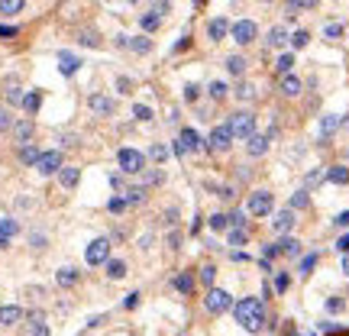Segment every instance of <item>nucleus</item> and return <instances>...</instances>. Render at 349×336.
<instances>
[{"mask_svg":"<svg viewBox=\"0 0 349 336\" xmlns=\"http://www.w3.org/2000/svg\"><path fill=\"white\" fill-rule=\"evenodd\" d=\"M36 168H39L42 175H55L58 168H62V155H58V152H42L39 162H36Z\"/></svg>","mask_w":349,"mask_h":336,"instance_id":"6e6552de","label":"nucleus"},{"mask_svg":"<svg viewBox=\"0 0 349 336\" xmlns=\"http://www.w3.org/2000/svg\"><path fill=\"white\" fill-rule=\"evenodd\" d=\"M146 181H149V184H159V181H162V175H159V172H152V175H146Z\"/></svg>","mask_w":349,"mask_h":336,"instance_id":"e2e57ef3","label":"nucleus"},{"mask_svg":"<svg viewBox=\"0 0 349 336\" xmlns=\"http://www.w3.org/2000/svg\"><path fill=\"white\" fill-rule=\"evenodd\" d=\"M178 143L185 146V152H197V149L204 146V143H200V136H197L194 129H185V132H181V139H178Z\"/></svg>","mask_w":349,"mask_h":336,"instance_id":"4468645a","label":"nucleus"},{"mask_svg":"<svg viewBox=\"0 0 349 336\" xmlns=\"http://www.w3.org/2000/svg\"><path fill=\"white\" fill-rule=\"evenodd\" d=\"M58 285H75V281H78V272L72 268V265H68V268H58Z\"/></svg>","mask_w":349,"mask_h":336,"instance_id":"4be33fe9","label":"nucleus"},{"mask_svg":"<svg viewBox=\"0 0 349 336\" xmlns=\"http://www.w3.org/2000/svg\"><path fill=\"white\" fill-rule=\"evenodd\" d=\"M336 249H339V252H349V236H343V240L336 243Z\"/></svg>","mask_w":349,"mask_h":336,"instance_id":"680f3d73","label":"nucleus"},{"mask_svg":"<svg viewBox=\"0 0 349 336\" xmlns=\"http://www.w3.org/2000/svg\"><path fill=\"white\" fill-rule=\"evenodd\" d=\"M285 39H288L285 26H275V29L268 32V46H285Z\"/></svg>","mask_w":349,"mask_h":336,"instance_id":"393cba45","label":"nucleus"},{"mask_svg":"<svg viewBox=\"0 0 349 336\" xmlns=\"http://www.w3.org/2000/svg\"><path fill=\"white\" fill-rule=\"evenodd\" d=\"M107 255H110V240H94L87 246L84 259H87V265H100V262H107Z\"/></svg>","mask_w":349,"mask_h":336,"instance_id":"20e7f679","label":"nucleus"},{"mask_svg":"<svg viewBox=\"0 0 349 336\" xmlns=\"http://www.w3.org/2000/svg\"><path fill=\"white\" fill-rule=\"evenodd\" d=\"M120 168L123 172H129V175H136V172H143V155L136 152V149H120Z\"/></svg>","mask_w":349,"mask_h":336,"instance_id":"39448f33","label":"nucleus"},{"mask_svg":"<svg viewBox=\"0 0 349 336\" xmlns=\"http://www.w3.org/2000/svg\"><path fill=\"white\" fill-rule=\"evenodd\" d=\"M107 275L110 278H123L126 275V265L123 262H107Z\"/></svg>","mask_w":349,"mask_h":336,"instance_id":"7c9ffc66","label":"nucleus"},{"mask_svg":"<svg viewBox=\"0 0 349 336\" xmlns=\"http://www.w3.org/2000/svg\"><path fill=\"white\" fill-rule=\"evenodd\" d=\"M324 181V172H307V178H304V188H313V184Z\"/></svg>","mask_w":349,"mask_h":336,"instance_id":"c9c22d12","label":"nucleus"},{"mask_svg":"<svg viewBox=\"0 0 349 336\" xmlns=\"http://www.w3.org/2000/svg\"><path fill=\"white\" fill-rule=\"evenodd\" d=\"M149 155H152V158H159V162H162V158L168 155V149H165V146H152V149H149Z\"/></svg>","mask_w":349,"mask_h":336,"instance_id":"09e8293b","label":"nucleus"},{"mask_svg":"<svg viewBox=\"0 0 349 336\" xmlns=\"http://www.w3.org/2000/svg\"><path fill=\"white\" fill-rule=\"evenodd\" d=\"M307 32H304V29H298V32H294V36H291V42H294V46H298V49H304V46H307Z\"/></svg>","mask_w":349,"mask_h":336,"instance_id":"a19ab883","label":"nucleus"},{"mask_svg":"<svg viewBox=\"0 0 349 336\" xmlns=\"http://www.w3.org/2000/svg\"><path fill=\"white\" fill-rule=\"evenodd\" d=\"M13 233H16V220H10V217L0 220V246L10 243V236H13Z\"/></svg>","mask_w":349,"mask_h":336,"instance_id":"a211bd4d","label":"nucleus"},{"mask_svg":"<svg viewBox=\"0 0 349 336\" xmlns=\"http://www.w3.org/2000/svg\"><path fill=\"white\" fill-rule=\"evenodd\" d=\"M262 4H268V0H262Z\"/></svg>","mask_w":349,"mask_h":336,"instance_id":"774afa93","label":"nucleus"},{"mask_svg":"<svg viewBox=\"0 0 349 336\" xmlns=\"http://www.w3.org/2000/svg\"><path fill=\"white\" fill-rule=\"evenodd\" d=\"M207 311L211 314H223V311H230L233 307V300H230V294L226 291H220V288H211V294H207Z\"/></svg>","mask_w":349,"mask_h":336,"instance_id":"7ed1b4c3","label":"nucleus"},{"mask_svg":"<svg viewBox=\"0 0 349 336\" xmlns=\"http://www.w3.org/2000/svg\"><path fill=\"white\" fill-rule=\"evenodd\" d=\"M13 132H16V139H20V143H26V139L32 136V123H29V120L16 123V126H13Z\"/></svg>","mask_w":349,"mask_h":336,"instance_id":"5701e85b","label":"nucleus"},{"mask_svg":"<svg viewBox=\"0 0 349 336\" xmlns=\"http://www.w3.org/2000/svg\"><path fill=\"white\" fill-rule=\"evenodd\" d=\"M278 252L298 255V252H301V243H298V240H282V243H278Z\"/></svg>","mask_w":349,"mask_h":336,"instance_id":"c85d7f7f","label":"nucleus"},{"mask_svg":"<svg viewBox=\"0 0 349 336\" xmlns=\"http://www.w3.org/2000/svg\"><path fill=\"white\" fill-rule=\"evenodd\" d=\"M214 275H217V268H214V265H207V268L200 272V278H204L207 285H214Z\"/></svg>","mask_w":349,"mask_h":336,"instance_id":"8fccbe9b","label":"nucleus"},{"mask_svg":"<svg viewBox=\"0 0 349 336\" xmlns=\"http://www.w3.org/2000/svg\"><path fill=\"white\" fill-rule=\"evenodd\" d=\"M32 336H49V326H46V323H36V330H32Z\"/></svg>","mask_w":349,"mask_h":336,"instance_id":"4d7b16f0","label":"nucleus"},{"mask_svg":"<svg viewBox=\"0 0 349 336\" xmlns=\"http://www.w3.org/2000/svg\"><path fill=\"white\" fill-rule=\"evenodd\" d=\"M278 91L288 94V97H294V94H301V81H298L294 75H285V78H282V84H278Z\"/></svg>","mask_w":349,"mask_h":336,"instance_id":"dca6fc26","label":"nucleus"},{"mask_svg":"<svg viewBox=\"0 0 349 336\" xmlns=\"http://www.w3.org/2000/svg\"><path fill=\"white\" fill-rule=\"evenodd\" d=\"M78 178H81V172H78V168H72V165L58 172V181H62V188H75Z\"/></svg>","mask_w":349,"mask_h":336,"instance_id":"f3484780","label":"nucleus"},{"mask_svg":"<svg viewBox=\"0 0 349 336\" xmlns=\"http://www.w3.org/2000/svg\"><path fill=\"white\" fill-rule=\"evenodd\" d=\"M117 87H120V91L126 94V91H129V78H117Z\"/></svg>","mask_w":349,"mask_h":336,"instance_id":"bf43d9fd","label":"nucleus"},{"mask_svg":"<svg viewBox=\"0 0 349 336\" xmlns=\"http://www.w3.org/2000/svg\"><path fill=\"white\" fill-rule=\"evenodd\" d=\"M230 139H233V129H230V126H214V132H211V149L223 152V149L230 146Z\"/></svg>","mask_w":349,"mask_h":336,"instance_id":"1a4fd4ad","label":"nucleus"},{"mask_svg":"<svg viewBox=\"0 0 349 336\" xmlns=\"http://www.w3.org/2000/svg\"><path fill=\"white\" fill-rule=\"evenodd\" d=\"M278 72H282V75H288V72H291V68H294V58L291 55H282V58H278Z\"/></svg>","mask_w":349,"mask_h":336,"instance_id":"72a5a7b5","label":"nucleus"},{"mask_svg":"<svg viewBox=\"0 0 349 336\" xmlns=\"http://www.w3.org/2000/svg\"><path fill=\"white\" fill-rule=\"evenodd\" d=\"M336 126H339V117H333V113H327V117L320 120V132H324V136H330Z\"/></svg>","mask_w":349,"mask_h":336,"instance_id":"b1692460","label":"nucleus"},{"mask_svg":"<svg viewBox=\"0 0 349 336\" xmlns=\"http://www.w3.org/2000/svg\"><path fill=\"white\" fill-rule=\"evenodd\" d=\"M0 36H16V29L13 26H0Z\"/></svg>","mask_w":349,"mask_h":336,"instance_id":"0e129e2a","label":"nucleus"},{"mask_svg":"<svg viewBox=\"0 0 349 336\" xmlns=\"http://www.w3.org/2000/svg\"><path fill=\"white\" fill-rule=\"evenodd\" d=\"M81 42H84V46H97V32L84 29V32H81Z\"/></svg>","mask_w":349,"mask_h":336,"instance_id":"c03bdc74","label":"nucleus"},{"mask_svg":"<svg viewBox=\"0 0 349 336\" xmlns=\"http://www.w3.org/2000/svg\"><path fill=\"white\" fill-rule=\"evenodd\" d=\"M226 226H230V217L226 214H214L211 217V229H226Z\"/></svg>","mask_w":349,"mask_h":336,"instance_id":"473e14b6","label":"nucleus"},{"mask_svg":"<svg viewBox=\"0 0 349 336\" xmlns=\"http://www.w3.org/2000/svg\"><path fill=\"white\" fill-rule=\"evenodd\" d=\"M23 107L29 110V113H32V110H39V94H26V97H23Z\"/></svg>","mask_w":349,"mask_h":336,"instance_id":"f704fd0d","label":"nucleus"},{"mask_svg":"<svg viewBox=\"0 0 349 336\" xmlns=\"http://www.w3.org/2000/svg\"><path fill=\"white\" fill-rule=\"evenodd\" d=\"M313 265H317V255H307V259L301 262V275H307V272L313 268Z\"/></svg>","mask_w":349,"mask_h":336,"instance_id":"a18cd8bd","label":"nucleus"},{"mask_svg":"<svg viewBox=\"0 0 349 336\" xmlns=\"http://www.w3.org/2000/svg\"><path fill=\"white\" fill-rule=\"evenodd\" d=\"M327 311H343V300L333 297V300H327Z\"/></svg>","mask_w":349,"mask_h":336,"instance_id":"6e6d98bb","label":"nucleus"},{"mask_svg":"<svg viewBox=\"0 0 349 336\" xmlns=\"http://www.w3.org/2000/svg\"><path fill=\"white\" fill-rule=\"evenodd\" d=\"M174 288H178V291H191V275H178V278H174Z\"/></svg>","mask_w":349,"mask_h":336,"instance_id":"37998d69","label":"nucleus"},{"mask_svg":"<svg viewBox=\"0 0 349 336\" xmlns=\"http://www.w3.org/2000/svg\"><path fill=\"white\" fill-rule=\"evenodd\" d=\"M294 207H307V191H298V194L291 197V210H294Z\"/></svg>","mask_w":349,"mask_h":336,"instance_id":"58836bf2","label":"nucleus"},{"mask_svg":"<svg viewBox=\"0 0 349 336\" xmlns=\"http://www.w3.org/2000/svg\"><path fill=\"white\" fill-rule=\"evenodd\" d=\"M343 272L349 275V252H346V259H343Z\"/></svg>","mask_w":349,"mask_h":336,"instance_id":"69168bd1","label":"nucleus"},{"mask_svg":"<svg viewBox=\"0 0 349 336\" xmlns=\"http://www.w3.org/2000/svg\"><path fill=\"white\" fill-rule=\"evenodd\" d=\"M123 207H126V197H113V200H110V210H113V214H120Z\"/></svg>","mask_w":349,"mask_h":336,"instance_id":"3c124183","label":"nucleus"},{"mask_svg":"<svg viewBox=\"0 0 349 336\" xmlns=\"http://www.w3.org/2000/svg\"><path fill=\"white\" fill-rule=\"evenodd\" d=\"M159 20H162V16H159V13H146V16H143V20H139V26H143V29H146V32H152V29H159Z\"/></svg>","mask_w":349,"mask_h":336,"instance_id":"a878e982","label":"nucleus"},{"mask_svg":"<svg viewBox=\"0 0 349 336\" xmlns=\"http://www.w3.org/2000/svg\"><path fill=\"white\" fill-rule=\"evenodd\" d=\"M236 97H239V100H249V97H252V87H249V84H242L239 91H236Z\"/></svg>","mask_w":349,"mask_h":336,"instance_id":"603ef678","label":"nucleus"},{"mask_svg":"<svg viewBox=\"0 0 349 336\" xmlns=\"http://www.w3.org/2000/svg\"><path fill=\"white\" fill-rule=\"evenodd\" d=\"M246 210H249L252 217L268 214V210H272V194H268V191H256V194H249V204H246Z\"/></svg>","mask_w":349,"mask_h":336,"instance_id":"f03ea898","label":"nucleus"},{"mask_svg":"<svg viewBox=\"0 0 349 336\" xmlns=\"http://www.w3.org/2000/svg\"><path fill=\"white\" fill-rule=\"evenodd\" d=\"M29 243H32V246H36V249H42V246H46V240H42V236H39V233H36V236H29Z\"/></svg>","mask_w":349,"mask_h":336,"instance_id":"052dcab7","label":"nucleus"},{"mask_svg":"<svg viewBox=\"0 0 349 336\" xmlns=\"http://www.w3.org/2000/svg\"><path fill=\"white\" fill-rule=\"evenodd\" d=\"M78 55H72V52H58V68H62V75H75L78 72Z\"/></svg>","mask_w":349,"mask_h":336,"instance_id":"ddd939ff","label":"nucleus"},{"mask_svg":"<svg viewBox=\"0 0 349 336\" xmlns=\"http://www.w3.org/2000/svg\"><path fill=\"white\" fill-rule=\"evenodd\" d=\"M7 100H10V104H23V91L10 87V91H7Z\"/></svg>","mask_w":349,"mask_h":336,"instance_id":"de8ad7c7","label":"nucleus"},{"mask_svg":"<svg viewBox=\"0 0 349 336\" xmlns=\"http://www.w3.org/2000/svg\"><path fill=\"white\" fill-rule=\"evenodd\" d=\"M333 223H336V226H349V210H343V214H339Z\"/></svg>","mask_w":349,"mask_h":336,"instance_id":"5fc2aeb1","label":"nucleus"},{"mask_svg":"<svg viewBox=\"0 0 349 336\" xmlns=\"http://www.w3.org/2000/svg\"><path fill=\"white\" fill-rule=\"evenodd\" d=\"M20 158L26 165H32V162H39V152H36V146H23L20 149Z\"/></svg>","mask_w":349,"mask_h":336,"instance_id":"c756f323","label":"nucleus"},{"mask_svg":"<svg viewBox=\"0 0 349 336\" xmlns=\"http://www.w3.org/2000/svg\"><path fill=\"white\" fill-rule=\"evenodd\" d=\"M288 4H291V7H313L317 0H288Z\"/></svg>","mask_w":349,"mask_h":336,"instance_id":"13d9d810","label":"nucleus"},{"mask_svg":"<svg viewBox=\"0 0 349 336\" xmlns=\"http://www.w3.org/2000/svg\"><path fill=\"white\" fill-rule=\"evenodd\" d=\"M23 317V311L16 304H10V307H0V323H16Z\"/></svg>","mask_w":349,"mask_h":336,"instance_id":"6ab92c4d","label":"nucleus"},{"mask_svg":"<svg viewBox=\"0 0 349 336\" xmlns=\"http://www.w3.org/2000/svg\"><path fill=\"white\" fill-rule=\"evenodd\" d=\"M223 94H226V84H223V81H214V84H211V97L223 100Z\"/></svg>","mask_w":349,"mask_h":336,"instance_id":"4c0bfd02","label":"nucleus"},{"mask_svg":"<svg viewBox=\"0 0 349 336\" xmlns=\"http://www.w3.org/2000/svg\"><path fill=\"white\" fill-rule=\"evenodd\" d=\"M246 149H249V155H265L268 152V136H256V132H252L246 139Z\"/></svg>","mask_w":349,"mask_h":336,"instance_id":"9b49d317","label":"nucleus"},{"mask_svg":"<svg viewBox=\"0 0 349 336\" xmlns=\"http://www.w3.org/2000/svg\"><path fill=\"white\" fill-rule=\"evenodd\" d=\"M133 117H136V120H149V117H152V110H149V107H143V104H136V107H133Z\"/></svg>","mask_w":349,"mask_h":336,"instance_id":"ea45409f","label":"nucleus"},{"mask_svg":"<svg viewBox=\"0 0 349 336\" xmlns=\"http://www.w3.org/2000/svg\"><path fill=\"white\" fill-rule=\"evenodd\" d=\"M343 126H349V117H346V120H343Z\"/></svg>","mask_w":349,"mask_h":336,"instance_id":"338daca9","label":"nucleus"},{"mask_svg":"<svg viewBox=\"0 0 349 336\" xmlns=\"http://www.w3.org/2000/svg\"><path fill=\"white\" fill-rule=\"evenodd\" d=\"M242 68H246V61H242L239 55H230V58H226V72H230V75H242Z\"/></svg>","mask_w":349,"mask_h":336,"instance_id":"bb28decb","label":"nucleus"},{"mask_svg":"<svg viewBox=\"0 0 349 336\" xmlns=\"http://www.w3.org/2000/svg\"><path fill=\"white\" fill-rule=\"evenodd\" d=\"M26 7V0H0V13L4 16H13V13H20Z\"/></svg>","mask_w":349,"mask_h":336,"instance_id":"aec40b11","label":"nucleus"},{"mask_svg":"<svg viewBox=\"0 0 349 336\" xmlns=\"http://www.w3.org/2000/svg\"><path fill=\"white\" fill-rule=\"evenodd\" d=\"M87 104H91V110L97 113V117H110V113H113V100H110V97H103V94H94Z\"/></svg>","mask_w":349,"mask_h":336,"instance_id":"9d476101","label":"nucleus"},{"mask_svg":"<svg viewBox=\"0 0 349 336\" xmlns=\"http://www.w3.org/2000/svg\"><path fill=\"white\" fill-rule=\"evenodd\" d=\"M10 129V117H7V110H0V132Z\"/></svg>","mask_w":349,"mask_h":336,"instance_id":"864d4df0","label":"nucleus"},{"mask_svg":"<svg viewBox=\"0 0 349 336\" xmlns=\"http://www.w3.org/2000/svg\"><path fill=\"white\" fill-rule=\"evenodd\" d=\"M129 49H133V52H139V55H143V52H149V49H152V42L146 39V36H136V39H129Z\"/></svg>","mask_w":349,"mask_h":336,"instance_id":"cd10ccee","label":"nucleus"},{"mask_svg":"<svg viewBox=\"0 0 349 336\" xmlns=\"http://www.w3.org/2000/svg\"><path fill=\"white\" fill-rule=\"evenodd\" d=\"M143 194H146L143 188H129V191H126V204H139V200H143Z\"/></svg>","mask_w":349,"mask_h":336,"instance_id":"e433bc0d","label":"nucleus"},{"mask_svg":"<svg viewBox=\"0 0 349 336\" xmlns=\"http://www.w3.org/2000/svg\"><path fill=\"white\" fill-rule=\"evenodd\" d=\"M324 36L327 39H339V36H343V26H339V23H327L324 26Z\"/></svg>","mask_w":349,"mask_h":336,"instance_id":"2f4dec72","label":"nucleus"},{"mask_svg":"<svg viewBox=\"0 0 349 336\" xmlns=\"http://www.w3.org/2000/svg\"><path fill=\"white\" fill-rule=\"evenodd\" d=\"M230 129H233V136L249 139V136H252V129H256V120H252L249 113H236V117L230 120Z\"/></svg>","mask_w":349,"mask_h":336,"instance_id":"423d86ee","label":"nucleus"},{"mask_svg":"<svg viewBox=\"0 0 349 336\" xmlns=\"http://www.w3.org/2000/svg\"><path fill=\"white\" fill-rule=\"evenodd\" d=\"M226 29H230V26H226V20H220V16H217V20H211V26H207V36H211L214 42H220V39L226 36Z\"/></svg>","mask_w":349,"mask_h":336,"instance_id":"2eb2a0df","label":"nucleus"},{"mask_svg":"<svg viewBox=\"0 0 349 336\" xmlns=\"http://www.w3.org/2000/svg\"><path fill=\"white\" fill-rule=\"evenodd\" d=\"M272 226H275V233H288V229L294 226V210H282V214H275Z\"/></svg>","mask_w":349,"mask_h":336,"instance_id":"f8f14e48","label":"nucleus"},{"mask_svg":"<svg viewBox=\"0 0 349 336\" xmlns=\"http://www.w3.org/2000/svg\"><path fill=\"white\" fill-rule=\"evenodd\" d=\"M230 243H233V246H242V243H246V233H242V229H233V233H230Z\"/></svg>","mask_w":349,"mask_h":336,"instance_id":"49530a36","label":"nucleus"},{"mask_svg":"<svg viewBox=\"0 0 349 336\" xmlns=\"http://www.w3.org/2000/svg\"><path fill=\"white\" fill-rule=\"evenodd\" d=\"M236 320L239 326H246L249 333H256L262 320H265V311H262V300L259 297H246V300H239L236 304Z\"/></svg>","mask_w":349,"mask_h":336,"instance_id":"f257e3e1","label":"nucleus"},{"mask_svg":"<svg viewBox=\"0 0 349 336\" xmlns=\"http://www.w3.org/2000/svg\"><path fill=\"white\" fill-rule=\"evenodd\" d=\"M327 178L333 181V184H346V181H349V172H346L343 165H333V168L327 172Z\"/></svg>","mask_w":349,"mask_h":336,"instance_id":"412c9836","label":"nucleus"},{"mask_svg":"<svg viewBox=\"0 0 349 336\" xmlns=\"http://www.w3.org/2000/svg\"><path fill=\"white\" fill-rule=\"evenodd\" d=\"M197 97H200V87H197V84H188V87H185V100L191 104V100H197Z\"/></svg>","mask_w":349,"mask_h":336,"instance_id":"79ce46f5","label":"nucleus"},{"mask_svg":"<svg viewBox=\"0 0 349 336\" xmlns=\"http://www.w3.org/2000/svg\"><path fill=\"white\" fill-rule=\"evenodd\" d=\"M233 39H236L239 46H249V42L256 39V23H252V20H239L236 26H233Z\"/></svg>","mask_w":349,"mask_h":336,"instance_id":"0eeeda50","label":"nucleus"}]
</instances>
